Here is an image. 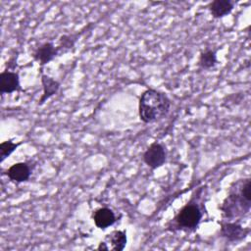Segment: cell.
<instances>
[{
    "label": "cell",
    "mask_w": 251,
    "mask_h": 251,
    "mask_svg": "<svg viewBox=\"0 0 251 251\" xmlns=\"http://www.w3.org/2000/svg\"><path fill=\"white\" fill-rule=\"evenodd\" d=\"M230 187L228 195L224 199L220 210L223 218L233 221L249 213L251 208V181L250 178L239 179Z\"/></svg>",
    "instance_id": "6da1fadb"
},
{
    "label": "cell",
    "mask_w": 251,
    "mask_h": 251,
    "mask_svg": "<svg viewBox=\"0 0 251 251\" xmlns=\"http://www.w3.org/2000/svg\"><path fill=\"white\" fill-rule=\"evenodd\" d=\"M171 100L168 95L154 88L142 92L138 101V115L144 124H153L163 120L170 112Z\"/></svg>",
    "instance_id": "7a4b0ae2"
},
{
    "label": "cell",
    "mask_w": 251,
    "mask_h": 251,
    "mask_svg": "<svg viewBox=\"0 0 251 251\" xmlns=\"http://www.w3.org/2000/svg\"><path fill=\"white\" fill-rule=\"evenodd\" d=\"M203 217V212L197 201L192 198L188 201L167 225V229L171 231H194Z\"/></svg>",
    "instance_id": "3957f363"
},
{
    "label": "cell",
    "mask_w": 251,
    "mask_h": 251,
    "mask_svg": "<svg viewBox=\"0 0 251 251\" xmlns=\"http://www.w3.org/2000/svg\"><path fill=\"white\" fill-rule=\"evenodd\" d=\"M220 235L226 242L237 243L247 237L250 232L249 228L243 227L238 222L225 221L220 223Z\"/></svg>",
    "instance_id": "277c9868"
},
{
    "label": "cell",
    "mask_w": 251,
    "mask_h": 251,
    "mask_svg": "<svg viewBox=\"0 0 251 251\" xmlns=\"http://www.w3.org/2000/svg\"><path fill=\"white\" fill-rule=\"evenodd\" d=\"M142 159L146 166L151 170H156L162 167L167 160V151L165 146L157 141L151 143L143 153Z\"/></svg>",
    "instance_id": "5b68a950"
},
{
    "label": "cell",
    "mask_w": 251,
    "mask_h": 251,
    "mask_svg": "<svg viewBox=\"0 0 251 251\" xmlns=\"http://www.w3.org/2000/svg\"><path fill=\"white\" fill-rule=\"evenodd\" d=\"M24 89L21 86L20 76L17 72L11 70H4L0 74V93L11 94L14 92H22Z\"/></svg>",
    "instance_id": "8992f818"
},
{
    "label": "cell",
    "mask_w": 251,
    "mask_h": 251,
    "mask_svg": "<svg viewBox=\"0 0 251 251\" xmlns=\"http://www.w3.org/2000/svg\"><path fill=\"white\" fill-rule=\"evenodd\" d=\"M31 56L33 60L39 64L40 67H43L49 64L56 56H58L56 45H54L52 41H45L34 49Z\"/></svg>",
    "instance_id": "52a82bcc"
},
{
    "label": "cell",
    "mask_w": 251,
    "mask_h": 251,
    "mask_svg": "<svg viewBox=\"0 0 251 251\" xmlns=\"http://www.w3.org/2000/svg\"><path fill=\"white\" fill-rule=\"evenodd\" d=\"M31 168L26 162H18L13 164L10 168L7 169L5 175L8 178L16 183L25 182L29 179L31 176Z\"/></svg>",
    "instance_id": "ba28073f"
},
{
    "label": "cell",
    "mask_w": 251,
    "mask_h": 251,
    "mask_svg": "<svg viewBox=\"0 0 251 251\" xmlns=\"http://www.w3.org/2000/svg\"><path fill=\"white\" fill-rule=\"evenodd\" d=\"M92 220L96 227L104 230L110 227L111 226H113L116 223L117 218L112 209L107 207H102L95 210V212H93Z\"/></svg>",
    "instance_id": "9c48e42d"
},
{
    "label": "cell",
    "mask_w": 251,
    "mask_h": 251,
    "mask_svg": "<svg viewBox=\"0 0 251 251\" xmlns=\"http://www.w3.org/2000/svg\"><path fill=\"white\" fill-rule=\"evenodd\" d=\"M41 84H42V94L38 100V105H43L47 100L54 96L60 89V82L54 77L41 74Z\"/></svg>",
    "instance_id": "30bf717a"
},
{
    "label": "cell",
    "mask_w": 251,
    "mask_h": 251,
    "mask_svg": "<svg viewBox=\"0 0 251 251\" xmlns=\"http://www.w3.org/2000/svg\"><path fill=\"white\" fill-rule=\"evenodd\" d=\"M103 242L106 244L108 250L123 251L126 245L127 237L126 230H113L108 233Z\"/></svg>",
    "instance_id": "8fae6325"
},
{
    "label": "cell",
    "mask_w": 251,
    "mask_h": 251,
    "mask_svg": "<svg viewBox=\"0 0 251 251\" xmlns=\"http://www.w3.org/2000/svg\"><path fill=\"white\" fill-rule=\"evenodd\" d=\"M207 8L214 19H222L232 12L234 2L231 0H214L208 4Z\"/></svg>",
    "instance_id": "7c38bea8"
},
{
    "label": "cell",
    "mask_w": 251,
    "mask_h": 251,
    "mask_svg": "<svg viewBox=\"0 0 251 251\" xmlns=\"http://www.w3.org/2000/svg\"><path fill=\"white\" fill-rule=\"evenodd\" d=\"M217 64H218L217 50L212 48H206L200 52L198 63H197V66L200 69L208 71L215 68Z\"/></svg>",
    "instance_id": "4fadbf2b"
},
{
    "label": "cell",
    "mask_w": 251,
    "mask_h": 251,
    "mask_svg": "<svg viewBox=\"0 0 251 251\" xmlns=\"http://www.w3.org/2000/svg\"><path fill=\"white\" fill-rule=\"evenodd\" d=\"M76 40H77L76 34H70V33L62 34L59 37L58 43L56 45L58 56H62L70 52L75 47Z\"/></svg>",
    "instance_id": "5bb4252c"
},
{
    "label": "cell",
    "mask_w": 251,
    "mask_h": 251,
    "mask_svg": "<svg viewBox=\"0 0 251 251\" xmlns=\"http://www.w3.org/2000/svg\"><path fill=\"white\" fill-rule=\"evenodd\" d=\"M21 144V142H14L12 139L2 141L0 144V162H4Z\"/></svg>",
    "instance_id": "9a60e30c"
}]
</instances>
